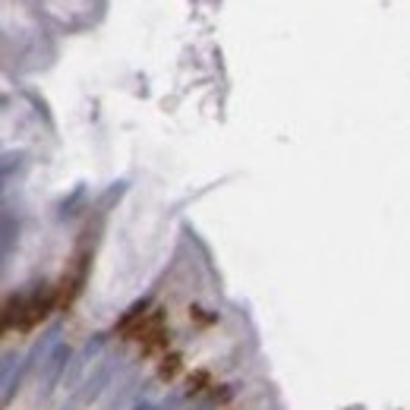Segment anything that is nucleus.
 <instances>
[{
  "label": "nucleus",
  "mask_w": 410,
  "mask_h": 410,
  "mask_svg": "<svg viewBox=\"0 0 410 410\" xmlns=\"http://www.w3.org/2000/svg\"><path fill=\"white\" fill-rule=\"evenodd\" d=\"M54 303H57V294L51 287H38L32 294L13 297V325H19V328L38 325V322L54 309Z\"/></svg>",
  "instance_id": "obj_1"
},
{
  "label": "nucleus",
  "mask_w": 410,
  "mask_h": 410,
  "mask_svg": "<svg viewBox=\"0 0 410 410\" xmlns=\"http://www.w3.org/2000/svg\"><path fill=\"white\" fill-rule=\"evenodd\" d=\"M67 360H69L67 344H57V347L51 350L44 360H41V388H51V385L60 379V372H63V366H67Z\"/></svg>",
  "instance_id": "obj_2"
},
{
  "label": "nucleus",
  "mask_w": 410,
  "mask_h": 410,
  "mask_svg": "<svg viewBox=\"0 0 410 410\" xmlns=\"http://www.w3.org/2000/svg\"><path fill=\"white\" fill-rule=\"evenodd\" d=\"M13 366H16V354H0V388H3V379L10 376Z\"/></svg>",
  "instance_id": "obj_3"
},
{
  "label": "nucleus",
  "mask_w": 410,
  "mask_h": 410,
  "mask_svg": "<svg viewBox=\"0 0 410 410\" xmlns=\"http://www.w3.org/2000/svg\"><path fill=\"white\" fill-rule=\"evenodd\" d=\"M136 410H155V407H151V404H139Z\"/></svg>",
  "instance_id": "obj_4"
}]
</instances>
